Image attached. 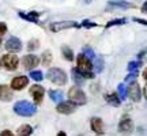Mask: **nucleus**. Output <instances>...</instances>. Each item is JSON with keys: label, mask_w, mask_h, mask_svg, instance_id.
<instances>
[{"label": "nucleus", "mask_w": 147, "mask_h": 136, "mask_svg": "<svg viewBox=\"0 0 147 136\" xmlns=\"http://www.w3.org/2000/svg\"><path fill=\"white\" fill-rule=\"evenodd\" d=\"M5 33H7V25L3 23V22H0V38L4 36Z\"/></svg>", "instance_id": "393cba45"}, {"label": "nucleus", "mask_w": 147, "mask_h": 136, "mask_svg": "<svg viewBox=\"0 0 147 136\" xmlns=\"http://www.w3.org/2000/svg\"><path fill=\"white\" fill-rule=\"evenodd\" d=\"M41 60H42V64H44L45 67H48L49 64L52 63V53L49 52V50H45V52L42 53Z\"/></svg>", "instance_id": "6ab92c4d"}, {"label": "nucleus", "mask_w": 147, "mask_h": 136, "mask_svg": "<svg viewBox=\"0 0 147 136\" xmlns=\"http://www.w3.org/2000/svg\"><path fill=\"white\" fill-rule=\"evenodd\" d=\"M0 136H15L14 133L11 131H8V129H5V131H1L0 132Z\"/></svg>", "instance_id": "a878e982"}, {"label": "nucleus", "mask_w": 147, "mask_h": 136, "mask_svg": "<svg viewBox=\"0 0 147 136\" xmlns=\"http://www.w3.org/2000/svg\"><path fill=\"white\" fill-rule=\"evenodd\" d=\"M61 53H63V56L67 59L68 61H72V60H74V53H72V50H71L68 46H63V48H61Z\"/></svg>", "instance_id": "412c9836"}, {"label": "nucleus", "mask_w": 147, "mask_h": 136, "mask_svg": "<svg viewBox=\"0 0 147 136\" xmlns=\"http://www.w3.org/2000/svg\"><path fill=\"white\" fill-rule=\"evenodd\" d=\"M119 129H120V132H123V133H129V132H132V129H134V123L131 121V118L124 116V117L121 118L120 124H119Z\"/></svg>", "instance_id": "ddd939ff"}, {"label": "nucleus", "mask_w": 147, "mask_h": 136, "mask_svg": "<svg viewBox=\"0 0 147 136\" xmlns=\"http://www.w3.org/2000/svg\"><path fill=\"white\" fill-rule=\"evenodd\" d=\"M30 78L33 80H36V82H41L42 79H44V75H42L41 71H32L30 72Z\"/></svg>", "instance_id": "5701e85b"}, {"label": "nucleus", "mask_w": 147, "mask_h": 136, "mask_svg": "<svg viewBox=\"0 0 147 136\" xmlns=\"http://www.w3.org/2000/svg\"><path fill=\"white\" fill-rule=\"evenodd\" d=\"M19 16L23 18V19H26V21H30V22H38V16L40 14H37V12H29V14H25V12H19Z\"/></svg>", "instance_id": "f3484780"}, {"label": "nucleus", "mask_w": 147, "mask_h": 136, "mask_svg": "<svg viewBox=\"0 0 147 136\" xmlns=\"http://www.w3.org/2000/svg\"><path fill=\"white\" fill-rule=\"evenodd\" d=\"M142 11L144 12V14H147V1L143 4V7H142Z\"/></svg>", "instance_id": "bb28decb"}, {"label": "nucleus", "mask_w": 147, "mask_h": 136, "mask_svg": "<svg viewBox=\"0 0 147 136\" xmlns=\"http://www.w3.org/2000/svg\"><path fill=\"white\" fill-rule=\"evenodd\" d=\"M0 65L8 71H14L19 65V59L16 57V55L14 53H5L0 59Z\"/></svg>", "instance_id": "20e7f679"}, {"label": "nucleus", "mask_w": 147, "mask_h": 136, "mask_svg": "<svg viewBox=\"0 0 147 136\" xmlns=\"http://www.w3.org/2000/svg\"><path fill=\"white\" fill-rule=\"evenodd\" d=\"M22 65L26 68V69H33L40 64V59L37 57L36 55H26L22 57Z\"/></svg>", "instance_id": "6e6552de"}, {"label": "nucleus", "mask_w": 147, "mask_h": 136, "mask_svg": "<svg viewBox=\"0 0 147 136\" xmlns=\"http://www.w3.org/2000/svg\"><path fill=\"white\" fill-rule=\"evenodd\" d=\"M71 27H79V25L74 21H63V22H56L51 25V30L52 32H60V30H65V29H71Z\"/></svg>", "instance_id": "1a4fd4ad"}, {"label": "nucleus", "mask_w": 147, "mask_h": 136, "mask_svg": "<svg viewBox=\"0 0 147 136\" xmlns=\"http://www.w3.org/2000/svg\"><path fill=\"white\" fill-rule=\"evenodd\" d=\"M47 78L55 84L63 86L67 83V73L60 68H51L47 72Z\"/></svg>", "instance_id": "7ed1b4c3"}, {"label": "nucleus", "mask_w": 147, "mask_h": 136, "mask_svg": "<svg viewBox=\"0 0 147 136\" xmlns=\"http://www.w3.org/2000/svg\"><path fill=\"white\" fill-rule=\"evenodd\" d=\"M91 129L95 132V133H102L104 132V123L101 118L98 117H94V118H91Z\"/></svg>", "instance_id": "2eb2a0df"}, {"label": "nucleus", "mask_w": 147, "mask_h": 136, "mask_svg": "<svg viewBox=\"0 0 147 136\" xmlns=\"http://www.w3.org/2000/svg\"><path fill=\"white\" fill-rule=\"evenodd\" d=\"M38 48H40V42H38V40H30L29 44H27V50H30V52L37 50Z\"/></svg>", "instance_id": "4be33fe9"}, {"label": "nucleus", "mask_w": 147, "mask_h": 136, "mask_svg": "<svg viewBox=\"0 0 147 136\" xmlns=\"http://www.w3.org/2000/svg\"><path fill=\"white\" fill-rule=\"evenodd\" d=\"M76 69L84 78H93L94 76V73L91 72L93 71V61H91V59H89L83 53L78 55V57H76Z\"/></svg>", "instance_id": "f257e3e1"}, {"label": "nucleus", "mask_w": 147, "mask_h": 136, "mask_svg": "<svg viewBox=\"0 0 147 136\" xmlns=\"http://www.w3.org/2000/svg\"><path fill=\"white\" fill-rule=\"evenodd\" d=\"M22 49V42L16 38V37H11L5 42V50H8V53H18Z\"/></svg>", "instance_id": "0eeeda50"}, {"label": "nucleus", "mask_w": 147, "mask_h": 136, "mask_svg": "<svg viewBox=\"0 0 147 136\" xmlns=\"http://www.w3.org/2000/svg\"><path fill=\"white\" fill-rule=\"evenodd\" d=\"M135 21H138L139 23H143V25H147V21H142V19H135Z\"/></svg>", "instance_id": "c756f323"}, {"label": "nucleus", "mask_w": 147, "mask_h": 136, "mask_svg": "<svg viewBox=\"0 0 147 136\" xmlns=\"http://www.w3.org/2000/svg\"><path fill=\"white\" fill-rule=\"evenodd\" d=\"M30 95H32L33 100H34V105H40L42 102V100H44L45 90L40 84H33L32 87H30Z\"/></svg>", "instance_id": "423d86ee"}, {"label": "nucleus", "mask_w": 147, "mask_h": 136, "mask_svg": "<svg viewBox=\"0 0 147 136\" xmlns=\"http://www.w3.org/2000/svg\"><path fill=\"white\" fill-rule=\"evenodd\" d=\"M36 105H33L32 102H29V101H19V102H16L14 105V112H15L16 114L19 116H23V117H30L36 113Z\"/></svg>", "instance_id": "f03ea898"}, {"label": "nucleus", "mask_w": 147, "mask_h": 136, "mask_svg": "<svg viewBox=\"0 0 147 136\" xmlns=\"http://www.w3.org/2000/svg\"><path fill=\"white\" fill-rule=\"evenodd\" d=\"M18 136H30L33 133V128L29 124H23L18 128Z\"/></svg>", "instance_id": "dca6fc26"}, {"label": "nucleus", "mask_w": 147, "mask_h": 136, "mask_svg": "<svg viewBox=\"0 0 147 136\" xmlns=\"http://www.w3.org/2000/svg\"><path fill=\"white\" fill-rule=\"evenodd\" d=\"M27 84H29V78L25 76V75H21V76H15V78L11 80V89L12 90H22L25 89Z\"/></svg>", "instance_id": "9b49d317"}, {"label": "nucleus", "mask_w": 147, "mask_h": 136, "mask_svg": "<svg viewBox=\"0 0 147 136\" xmlns=\"http://www.w3.org/2000/svg\"><path fill=\"white\" fill-rule=\"evenodd\" d=\"M143 94H144V97L147 98V83H146V86H144V90H143Z\"/></svg>", "instance_id": "c85d7f7f"}, {"label": "nucleus", "mask_w": 147, "mask_h": 136, "mask_svg": "<svg viewBox=\"0 0 147 136\" xmlns=\"http://www.w3.org/2000/svg\"><path fill=\"white\" fill-rule=\"evenodd\" d=\"M0 45H1V38H0Z\"/></svg>", "instance_id": "2f4dec72"}, {"label": "nucleus", "mask_w": 147, "mask_h": 136, "mask_svg": "<svg viewBox=\"0 0 147 136\" xmlns=\"http://www.w3.org/2000/svg\"><path fill=\"white\" fill-rule=\"evenodd\" d=\"M72 79H74V82H75V83H78V84H83V80L86 78H84L83 75H82V73L79 72L78 69H76V68H74L72 69Z\"/></svg>", "instance_id": "a211bd4d"}, {"label": "nucleus", "mask_w": 147, "mask_h": 136, "mask_svg": "<svg viewBox=\"0 0 147 136\" xmlns=\"http://www.w3.org/2000/svg\"><path fill=\"white\" fill-rule=\"evenodd\" d=\"M76 109V105L71 102V101H67V102H59V105L56 106V110L61 114H71L74 113Z\"/></svg>", "instance_id": "9d476101"}, {"label": "nucleus", "mask_w": 147, "mask_h": 136, "mask_svg": "<svg viewBox=\"0 0 147 136\" xmlns=\"http://www.w3.org/2000/svg\"><path fill=\"white\" fill-rule=\"evenodd\" d=\"M143 78L147 80V68H144V71H143Z\"/></svg>", "instance_id": "cd10ccee"}, {"label": "nucleus", "mask_w": 147, "mask_h": 136, "mask_svg": "<svg viewBox=\"0 0 147 136\" xmlns=\"http://www.w3.org/2000/svg\"><path fill=\"white\" fill-rule=\"evenodd\" d=\"M12 91H11L10 86H5V84H0V101H8L12 100Z\"/></svg>", "instance_id": "4468645a"}, {"label": "nucleus", "mask_w": 147, "mask_h": 136, "mask_svg": "<svg viewBox=\"0 0 147 136\" xmlns=\"http://www.w3.org/2000/svg\"><path fill=\"white\" fill-rule=\"evenodd\" d=\"M49 97H51V100L55 101V102H61V100H63V94L60 93V91H55V90H51L49 91Z\"/></svg>", "instance_id": "aec40b11"}, {"label": "nucleus", "mask_w": 147, "mask_h": 136, "mask_svg": "<svg viewBox=\"0 0 147 136\" xmlns=\"http://www.w3.org/2000/svg\"><path fill=\"white\" fill-rule=\"evenodd\" d=\"M68 100L71 101V102H74L75 105H84L86 101H87V98H86V95H84L83 91L75 86V87H71V89L68 90Z\"/></svg>", "instance_id": "39448f33"}, {"label": "nucleus", "mask_w": 147, "mask_h": 136, "mask_svg": "<svg viewBox=\"0 0 147 136\" xmlns=\"http://www.w3.org/2000/svg\"><path fill=\"white\" fill-rule=\"evenodd\" d=\"M106 101L110 102L112 105H115V106H119V104H120V100L117 98V95L116 94L112 95V97H110V95H106Z\"/></svg>", "instance_id": "b1692460"}, {"label": "nucleus", "mask_w": 147, "mask_h": 136, "mask_svg": "<svg viewBox=\"0 0 147 136\" xmlns=\"http://www.w3.org/2000/svg\"><path fill=\"white\" fill-rule=\"evenodd\" d=\"M57 136H67V135H65V132L61 131V132H59V133H57Z\"/></svg>", "instance_id": "7c9ffc66"}, {"label": "nucleus", "mask_w": 147, "mask_h": 136, "mask_svg": "<svg viewBox=\"0 0 147 136\" xmlns=\"http://www.w3.org/2000/svg\"><path fill=\"white\" fill-rule=\"evenodd\" d=\"M127 94L131 98L132 101H139L140 100V89H139V84L136 82H131L127 90Z\"/></svg>", "instance_id": "f8f14e48"}]
</instances>
